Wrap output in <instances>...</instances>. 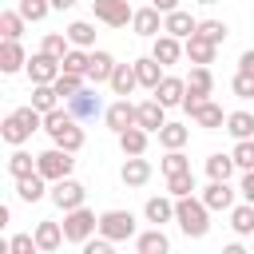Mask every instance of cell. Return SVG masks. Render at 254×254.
I'll return each instance as SVG.
<instances>
[{"mask_svg": "<svg viewBox=\"0 0 254 254\" xmlns=\"http://www.w3.org/2000/svg\"><path fill=\"white\" fill-rule=\"evenodd\" d=\"M60 67H64L67 75H87V67H91V52H83V48H71V52L60 60Z\"/></svg>", "mask_w": 254, "mask_h": 254, "instance_id": "cell-41", "label": "cell"}, {"mask_svg": "<svg viewBox=\"0 0 254 254\" xmlns=\"http://www.w3.org/2000/svg\"><path fill=\"white\" fill-rule=\"evenodd\" d=\"M79 0H52V12H71Z\"/></svg>", "mask_w": 254, "mask_h": 254, "instance_id": "cell-54", "label": "cell"}, {"mask_svg": "<svg viewBox=\"0 0 254 254\" xmlns=\"http://www.w3.org/2000/svg\"><path fill=\"white\" fill-rule=\"evenodd\" d=\"M151 175H155V167H151V159H143V155H127L123 167H119L123 187H131V190H135V187H147Z\"/></svg>", "mask_w": 254, "mask_h": 254, "instance_id": "cell-7", "label": "cell"}, {"mask_svg": "<svg viewBox=\"0 0 254 254\" xmlns=\"http://www.w3.org/2000/svg\"><path fill=\"white\" fill-rule=\"evenodd\" d=\"M190 119H194V127H202V131H222V127H226V111H222V107H218L214 99L198 103Z\"/></svg>", "mask_w": 254, "mask_h": 254, "instance_id": "cell-21", "label": "cell"}, {"mask_svg": "<svg viewBox=\"0 0 254 254\" xmlns=\"http://www.w3.org/2000/svg\"><path fill=\"white\" fill-rule=\"evenodd\" d=\"M135 123L143 127V131H151V135H159L163 127H167V107L151 95V99H143L139 103V115H135Z\"/></svg>", "mask_w": 254, "mask_h": 254, "instance_id": "cell-11", "label": "cell"}, {"mask_svg": "<svg viewBox=\"0 0 254 254\" xmlns=\"http://www.w3.org/2000/svg\"><path fill=\"white\" fill-rule=\"evenodd\" d=\"M16 194H20V202H40L44 194H52V187H48V179L36 171V175H28V179H16Z\"/></svg>", "mask_w": 254, "mask_h": 254, "instance_id": "cell-26", "label": "cell"}, {"mask_svg": "<svg viewBox=\"0 0 254 254\" xmlns=\"http://www.w3.org/2000/svg\"><path fill=\"white\" fill-rule=\"evenodd\" d=\"M175 222L187 238H206L210 234V206L198 198V194H187V198H175Z\"/></svg>", "mask_w": 254, "mask_h": 254, "instance_id": "cell-1", "label": "cell"}, {"mask_svg": "<svg viewBox=\"0 0 254 254\" xmlns=\"http://www.w3.org/2000/svg\"><path fill=\"white\" fill-rule=\"evenodd\" d=\"M143 218H147L151 226H167V222H175V198H171V194H155V198H147V202H143Z\"/></svg>", "mask_w": 254, "mask_h": 254, "instance_id": "cell-17", "label": "cell"}, {"mask_svg": "<svg viewBox=\"0 0 254 254\" xmlns=\"http://www.w3.org/2000/svg\"><path fill=\"white\" fill-rule=\"evenodd\" d=\"M198 198L210 206V214H214V210H234V187H230V183H214V179H210Z\"/></svg>", "mask_w": 254, "mask_h": 254, "instance_id": "cell-16", "label": "cell"}, {"mask_svg": "<svg viewBox=\"0 0 254 254\" xmlns=\"http://www.w3.org/2000/svg\"><path fill=\"white\" fill-rule=\"evenodd\" d=\"M83 254H115V242L103 238V234H99V238H87V242H83Z\"/></svg>", "mask_w": 254, "mask_h": 254, "instance_id": "cell-50", "label": "cell"}, {"mask_svg": "<svg viewBox=\"0 0 254 254\" xmlns=\"http://www.w3.org/2000/svg\"><path fill=\"white\" fill-rule=\"evenodd\" d=\"M83 79H87V75H67V71H60V79H56L52 87L60 91V99H71V95H79V91L87 87Z\"/></svg>", "mask_w": 254, "mask_h": 254, "instance_id": "cell-44", "label": "cell"}, {"mask_svg": "<svg viewBox=\"0 0 254 254\" xmlns=\"http://www.w3.org/2000/svg\"><path fill=\"white\" fill-rule=\"evenodd\" d=\"M183 52H187V60H190V64H198V67H210V64H214V56H218V48H214L210 40H202V36L183 40Z\"/></svg>", "mask_w": 254, "mask_h": 254, "instance_id": "cell-24", "label": "cell"}, {"mask_svg": "<svg viewBox=\"0 0 254 254\" xmlns=\"http://www.w3.org/2000/svg\"><path fill=\"white\" fill-rule=\"evenodd\" d=\"M163 107H183V99H187V79L183 75H163V83L151 91Z\"/></svg>", "mask_w": 254, "mask_h": 254, "instance_id": "cell-14", "label": "cell"}, {"mask_svg": "<svg viewBox=\"0 0 254 254\" xmlns=\"http://www.w3.org/2000/svg\"><path fill=\"white\" fill-rule=\"evenodd\" d=\"M238 71H246V75H254V48H246V52L238 56Z\"/></svg>", "mask_w": 254, "mask_h": 254, "instance_id": "cell-52", "label": "cell"}, {"mask_svg": "<svg viewBox=\"0 0 254 254\" xmlns=\"http://www.w3.org/2000/svg\"><path fill=\"white\" fill-rule=\"evenodd\" d=\"M8 175H12V179L36 175V155H28L24 147H12V155H8Z\"/></svg>", "mask_w": 254, "mask_h": 254, "instance_id": "cell-36", "label": "cell"}, {"mask_svg": "<svg viewBox=\"0 0 254 254\" xmlns=\"http://www.w3.org/2000/svg\"><path fill=\"white\" fill-rule=\"evenodd\" d=\"M230 91H234L238 99H254V75H246V71H234V79H230Z\"/></svg>", "mask_w": 254, "mask_h": 254, "instance_id": "cell-49", "label": "cell"}, {"mask_svg": "<svg viewBox=\"0 0 254 254\" xmlns=\"http://www.w3.org/2000/svg\"><path fill=\"white\" fill-rule=\"evenodd\" d=\"M8 254H40L36 234H12L8 238Z\"/></svg>", "mask_w": 254, "mask_h": 254, "instance_id": "cell-48", "label": "cell"}, {"mask_svg": "<svg viewBox=\"0 0 254 254\" xmlns=\"http://www.w3.org/2000/svg\"><path fill=\"white\" fill-rule=\"evenodd\" d=\"M0 139H4L8 147H24V143L32 139V127H28L16 111H8V115H4V123H0Z\"/></svg>", "mask_w": 254, "mask_h": 254, "instance_id": "cell-22", "label": "cell"}, {"mask_svg": "<svg viewBox=\"0 0 254 254\" xmlns=\"http://www.w3.org/2000/svg\"><path fill=\"white\" fill-rule=\"evenodd\" d=\"M234 167L238 171H254V139H242V143H234Z\"/></svg>", "mask_w": 254, "mask_h": 254, "instance_id": "cell-47", "label": "cell"}, {"mask_svg": "<svg viewBox=\"0 0 254 254\" xmlns=\"http://www.w3.org/2000/svg\"><path fill=\"white\" fill-rule=\"evenodd\" d=\"M52 143L75 155V151H83V143H87V135H83V127H79V119H75V123H67V127H64V131H60V135H56Z\"/></svg>", "mask_w": 254, "mask_h": 254, "instance_id": "cell-37", "label": "cell"}, {"mask_svg": "<svg viewBox=\"0 0 254 254\" xmlns=\"http://www.w3.org/2000/svg\"><path fill=\"white\" fill-rule=\"evenodd\" d=\"M71 167H75V155L71 151H64V147H48V151H40L36 155V171L48 179V183H60V179H67L71 175Z\"/></svg>", "mask_w": 254, "mask_h": 254, "instance_id": "cell-2", "label": "cell"}, {"mask_svg": "<svg viewBox=\"0 0 254 254\" xmlns=\"http://www.w3.org/2000/svg\"><path fill=\"white\" fill-rule=\"evenodd\" d=\"M36 246H40V254H56L67 238H64V222H52V218H44V222H36Z\"/></svg>", "mask_w": 254, "mask_h": 254, "instance_id": "cell-12", "label": "cell"}, {"mask_svg": "<svg viewBox=\"0 0 254 254\" xmlns=\"http://www.w3.org/2000/svg\"><path fill=\"white\" fill-rule=\"evenodd\" d=\"M194 190H198V187H194V171L167 179V194H171V198H187V194H194Z\"/></svg>", "mask_w": 254, "mask_h": 254, "instance_id": "cell-42", "label": "cell"}, {"mask_svg": "<svg viewBox=\"0 0 254 254\" xmlns=\"http://www.w3.org/2000/svg\"><path fill=\"white\" fill-rule=\"evenodd\" d=\"M151 56L163 64V67H171V64H179L187 52H183V40H175V36H155V44H151Z\"/></svg>", "mask_w": 254, "mask_h": 254, "instance_id": "cell-18", "label": "cell"}, {"mask_svg": "<svg viewBox=\"0 0 254 254\" xmlns=\"http://www.w3.org/2000/svg\"><path fill=\"white\" fill-rule=\"evenodd\" d=\"M67 111H71L75 119H95V115H103L107 107H103V99H99L91 87H83L79 95H71V99H67Z\"/></svg>", "mask_w": 254, "mask_h": 254, "instance_id": "cell-15", "label": "cell"}, {"mask_svg": "<svg viewBox=\"0 0 254 254\" xmlns=\"http://www.w3.org/2000/svg\"><path fill=\"white\" fill-rule=\"evenodd\" d=\"M222 131H226V135H234V143H242V139H254V111H230Z\"/></svg>", "mask_w": 254, "mask_h": 254, "instance_id": "cell-30", "label": "cell"}, {"mask_svg": "<svg viewBox=\"0 0 254 254\" xmlns=\"http://www.w3.org/2000/svg\"><path fill=\"white\" fill-rule=\"evenodd\" d=\"M40 52H44V56H52V60H64V56L71 52V40H67V32H48V36L40 40Z\"/></svg>", "mask_w": 254, "mask_h": 254, "instance_id": "cell-39", "label": "cell"}, {"mask_svg": "<svg viewBox=\"0 0 254 254\" xmlns=\"http://www.w3.org/2000/svg\"><path fill=\"white\" fill-rule=\"evenodd\" d=\"M91 12L103 28H127L131 16H135V8L127 0H91Z\"/></svg>", "mask_w": 254, "mask_h": 254, "instance_id": "cell-5", "label": "cell"}, {"mask_svg": "<svg viewBox=\"0 0 254 254\" xmlns=\"http://www.w3.org/2000/svg\"><path fill=\"white\" fill-rule=\"evenodd\" d=\"M135 64V75H139V87H147V91H155L159 83H163V64L155 60V56H139V60H131Z\"/></svg>", "mask_w": 254, "mask_h": 254, "instance_id": "cell-20", "label": "cell"}, {"mask_svg": "<svg viewBox=\"0 0 254 254\" xmlns=\"http://www.w3.org/2000/svg\"><path fill=\"white\" fill-rule=\"evenodd\" d=\"M64 32H67L71 48H83V52H91V48H95V24H91V20H71Z\"/></svg>", "mask_w": 254, "mask_h": 254, "instance_id": "cell-31", "label": "cell"}, {"mask_svg": "<svg viewBox=\"0 0 254 254\" xmlns=\"http://www.w3.org/2000/svg\"><path fill=\"white\" fill-rule=\"evenodd\" d=\"M222 254H250V250H246L242 242H226V246H222Z\"/></svg>", "mask_w": 254, "mask_h": 254, "instance_id": "cell-55", "label": "cell"}, {"mask_svg": "<svg viewBox=\"0 0 254 254\" xmlns=\"http://www.w3.org/2000/svg\"><path fill=\"white\" fill-rule=\"evenodd\" d=\"M16 8H20V16H24L28 24H40V20H48V12H52V0H20Z\"/></svg>", "mask_w": 254, "mask_h": 254, "instance_id": "cell-43", "label": "cell"}, {"mask_svg": "<svg viewBox=\"0 0 254 254\" xmlns=\"http://www.w3.org/2000/svg\"><path fill=\"white\" fill-rule=\"evenodd\" d=\"M24 71H28V79H32V83H56L64 67H60V60H52V56L36 52V56H28V67H24Z\"/></svg>", "mask_w": 254, "mask_h": 254, "instance_id": "cell-10", "label": "cell"}, {"mask_svg": "<svg viewBox=\"0 0 254 254\" xmlns=\"http://www.w3.org/2000/svg\"><path fill=\"white\" fill-rule=\"evenodd\" d=\"M99 234L111 238V242H127V238H135V234H139L135 214H131V210H103V214H99Z\"/></svg>", "mask_w": 254, "mask_h": 254, "instance_id": "cell-4", "label": "cell"}, {"mask_svg": "<svg viewBox=\"0 0 254 254\" xmlns=\"http://www.w3.org/2000/svg\"><path fill=\"white\" fill-rule=\"evenodd\" d=\"M24 24H28V20L20 16V8H4V12H0V36H4V40H20V36H24Z\"/></svg>", "mask_w": 254, "mask_h": 254, "instance_id": "cell-38", "label": "cell"}, {"mask_svg": "<svg viewBox=\"0 0 254 254\" xmlns=\"http://www.w3.org/2000/svg\"><path fill=\"white\" fill-rule=\"evenodd\" d=\"M163 32L175 36V40H190V36L198 32V20H194L190 12H183V8H175V12L163 16Z\"/></svg>", "mask_w": 254, "mask_h": 254, "instance_id": "cell-13", "label": "cell"}, {"mask_svg": "<svg viewBox=\"0 0 254 254\" xmlns=\"http://www.w3.org/2000/svg\"><path fill=\"white\" fill-rule=\"evenodd\" d=\"M115 56L111 52H103V48H91V67H87V79L91 83H111V75H115Z\"/></svg>", "mask_w": 254, "mask_h": 254, "instance_id": "cell-19", "label": "cell"}, {"mask_svg": "<svg viewBox=\"0 0 254 254\" xmlns=\"http://www.w3.org/2000/svg\"><path fill=\"white\" fill-rule=\"evenodd\" d=\"M151 4H155V8H159V12H163V16H167V12H175V8H179V0H151Z\"/></svg>", "mask_w": 254, "mask_h": 254, "instance_id": "cell-53", "label": "cell"}, {"mask_svg": "<svg viewBox=\"0 0 254 254\" xmlns=\"http://www.w3.org/2000/svg\"><path fill=\"white\" fill-rule=\"evenodd\" d=\"M159 167H163V175L171 179V175H187V171H190V159H187L183 151H167Z\"/></svg>", "mask_w": 254, "mask_h": 254, "instance_id": "cell-46", "label": "cell"}, {"mask_svg": "<svg viewBox=\"0 0 254 254\" xmlns=\"http://www.w3.org/2000/svg\"><path fill=\"white\" fill-rule=\"evenodd\" d=\"M135 254H139V250H135Z\"/></svg>", "mask_w": 254, "mask_h": 254, "instance_id": "cell-56", "label": "cell"}, {"mask_svg": "<svg viewBox=\"0 0 254 254\" xmlns=\"http://www.w3.org/2000/svg\"><path fill=\"white\" fill-rule=\"evenodd\" d=\"M210 91H214V75H210V67H190V75H187V95H198V99H210Z\"/></svg>", "mask_w": 254, "mask_h": 254, "instance_id": "cell-32", "label": "cell"}, {"mask_svg": "<svg viewBox=\"0 0 254 254\" xmlns=\"http://www.w3.org/2000/svg\"><path fill=\"white\" fill-rule=\"evenodd\" d=\"M234 155H222V151H214V155H206V179H214V183H230L234 179Z\"/></svg>", "mask_w": 254, "mask_h": 254, "instance_id": "cell-29", "label": "cell"}, {"mask_svg": "<svg viewBox=\"0 0 254 254\" xmlns=\"http://www.w3.org/2000/svg\"><path fill=\"white\" fill-rule=\"evenodd\" d=\"M238 194H242V202H254V171H242V183H238Z\"/></svg>", "mask_w": 254, "mask_h": 254, "instance_id": "cell-51", "label": "cell"}, {"mask_svg": "<svg viewBox=\"0 0 254 254\" xmlns=\"http://www.w3.org/2000/svg\"><path fill=\"white\" fill-rule=\"evenodd\" d=\"M230 230H234L238 238H250V234H254V202H234V210H230Z\"/></svg>", "mask_w": 254, "mask_h": 254, "instance_id": "cell-34", "label": "cell"}, {"mask_svg": "<svg viewBox=\"0 0 254 254\" xmlns=\"http://www.w3.org/2000/svg\"><path fill=\"white\" fill-rule=\"evenodd\" d=\"M135 115H139V103H131V99H115V103L103 111V123H107L115 135H123L127 127H135Z\"/></svg>", "mask_w": 254, "mask_h": 254, "instance_id": "cell-9", "label": "cell"}, {"mask_svg": "<svg viewBox=\"0 0 254 254\" xmlns=\"http://www.w3.org/2000/svg\"><path fill=\"white\" fill-rule=\"evenodd\" d=\"M115 139H119V151H123V155H147L151 131H143V127L135 123V127H127L123 135H115Z\"/></svg>", "mask_w": 254, "mask_h": 254, "instance_id": "cell-28", "label": "cell"}, {"mask_svg": "<svg viewBox=\"0 0 254 254\" xmlns=\"http://www.w3.org/2000/svg\"><path fill=\"white\" fill-rule=\"evenodd\" d=\"M32 107H36L40 115L56 111V107H60V91H56L52 83H32Z\"/></svg>", "mask_w": 254, "mask_h": 254, "instance_id": "cell-35", "label": "cell"}, {"mask_svg": "<svg viewBox=\"0 0 254 254\" xmlns=\"http://www.w3.org/2000/svg\"><path fill=\"white\" fill-rule=\"evenodd\" d=\"M111 95H119V99H127L135 87H139V75H135V64H115V75H111Z\"/></svg>", "mask_w": 254, "mask_h": 254, "instance_id": "cell-27", "label": "cell"}, {"mask_svg": "<svg viewBox=\"0 0 254 254\" xmlns=\"http://www.w3.org/2000/svg\"><path fill=\"white\" fill-rule=\"evenodd\" d=\"M131 32H135V36H143V40H155V36H163V12H159L155 4H147V8H135V16H131Z\"/></svg>", "mask_w": 254, "mask_h": 254, "instance_id": "cell-8", "label": "cell"}, {"mask_svg": "<svg viewBox=\"0 0 254 254\" xmlns=\"http://www.w3.org/2000/svg\"><path fill=\"white\" fill-rule=\"evenodd\" d=\"M60 210H75V206H83V198H87V187L79 183V179H60V183H52V194H48Z\"/></svg>", "mask_w": 254, "mask_h": 254, "instance_id": "cell-6", "label": "cell"}, {"mask_svg": "<svg viewBox=\"0 0 254 254\" xmlns=\"http://www.w3.org/2000/svg\"><path fill=\"white\" fill-rule=\"evenodd\" d=\"M20 67H28V56H24L20 40H0V71L4 75H16Z\"/></svg>", "mask_w": 254, "mask_h": 254, "instance_id": "cell-25", "label": "cell"}, {"mask_svg": "<svg viewBox=\"0 0 254 254\" xmlns=\"http://www.w3.org/2000/svg\"><path fill=\"white\" fill-rule=\"evenodd\" d=\"M194 36L210 40L214 48H222V44H226V36H230V28H226V20H198V32H194Z\"/></svg>", "mask_w": 254, "mask_h": 254, "instance_id": "cell-40", "label": "cell"}, {"mask_svg": "<svg viewBox=\"0 0 254 254\" xmlns=\"http://www.w3.org/2000/svg\"><path fill=\"white\" fill-rule=\"evenodd\" d=\"M99 234V218H95V210H87V206H75V210H64V238L67 242H87V238H95Z\"/></svg>", "mask_w": 254, "mask_h": 254, "instance_id": "cell-3", "label": "cell"}, {"mask_svg": "<svg viewBox=\"0 0 254 254\" xmlns=\"http://www.w3.org/2000/svg\"><path fill=\"white\" fill-rule=\"evenodd\" d=\"M67 123H75V115H71L67 107H56V111H48V115H44V131H48L52 139H56V135H60Z\"/></svg>", "mask_w": 254, "mask_h": 254, "instance_id": "cell-45", "label": "cell"}, {"mask_svg": "<svg viewBox=\"0 0 254 254\" xmlns=\"http://www.w3.org/2000/svg\"><path fill=\"white\" fill-rule=\"evenodd\" d=\"M135 250L139 254H171V238L163 234V226H151V230L135 234Z\"/></svg>", "mask_w": 254, "mask_h": 254, "instance_id": "cell-23", "label": "cell"}, {"mask_svg": "<svg viewBox=\"0 0 254 254\" xmlns=\"http://www.w3.org/2000/svg\"><path fill=\"white\" fill-rule=\"evenodd\" d=\"M190 143V127L187 123H167L163 131H159V147L163 151H183Z\"/></svg>", "mask_w": 254, "mask_h": 254, "instance_id": "cell-33", "label": "cell"}]
</instances>
